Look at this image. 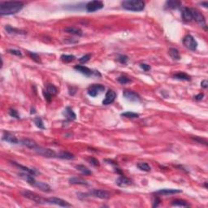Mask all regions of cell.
<instances>
[{"mask_svg":"<svg viewBox=\"0 0 208 208\" xmlns=\"http://www.w3.org/2000/svg\"><path fill=\"white\" fill-rule=\"evenodd\" d=\"M23 2L20 1H8L0 3V15L10 16L14 15L22 10L24 8Z\"/></svg>","mask_w":208,"mask_h":208,"instance_id":"cell-1","label":"cell"},{"mask_svg":"<svg viewBox=\"0 0 208 208\" xmlns=\"http://www.w3.org/2000/svg\"><path fill=\"white\" fill-rule=\"evenodd\" d=\"M124 9L131 11H141L145 8V3L141 0H125L121 3Z\"/></svg>","mask_w":208,"mask_h":208,"instance_id":"cell-2","label":"cell"},{"mask_svg":"<svg viewBox=\"0 0 208 208\" xmlns=\"http://www.w3.org/2000/svg\"><path fill=\"white\" fill-rule=\"evenodd\" d=\"M84 198L87 197V196H91V197H94V198H101V199H108L111 197L110 193L107 190H92L90 192L88 193H83Z\"/></svg>","mask_w":208,"mask_h":208,"instance_id":"cell-3","label":"cell"},{"mask_svg":"<svg viewBox=\"0 0 208 208\" xmlns=\"http://www.w3.org/2000/svg\"><path fill=\"white\" fill-rule=\"evenodd\" d=\"M183 44L185 45L186 48H188L190 50H193V51L196 50L197 47H198V42L195 40L194 37L190 34H188L183 38Z\"/></svg>","mask_w":208,"mask_h":208,"instance_id":"cell-4","label":"cell"},{"mask_svg":"<svg viewBox=\"0 0 208 208\" xmlns=\"http://www.w3.org/2000/svg\"><path fill=\"white\" fill-rule=\"evenodd\" d=\"M192 13H193V21H195L197 23L203 27L204 29L206 30V20L205 17L203 14L197 9L192 8Z\"/></svg>","mask_w":208,"mask_h":208,"instance_id":"cell-5","label":"cell"},{"mask_svg":"<svg viewBox=\"0 0 208 208\" xmlns=\"http://www.w3.org/2000/svg\"><path fill=\"white\" fill-rule=\"evenodd\" d=\"M74 69L77 71V72H79L80 73H81V74L85 75L86 76H91L93 75L101 76V74L99 73V71L91 70L90 68L85 67V66H82V65H76L75 67H74Z\"/></svg>","mask_w":208,"mask_h":208,"instance_id":"cell-6","label":"cell"},{"mask_svg":"<svg viewBox=\"0 0 208 208\" xmlns=\"http://www.w3.org/2000/svg\"><path fill=\"white\" fill-rule=\"evenodd\" d=\"M34 151L37 154H39V155L47 157V158H55V157H57V154L55 153V151L51 150V149L43 148V147H41V146H37L34 150Z\"/></svg>","mask_w":208,"mask_h":208,"instance_id":"cell-7","label":"cell"},{"mask_svg":"<svg viewBox=\"0 0 208 208\" xmlns=\"http://www.w3.org/2000/svg\"><path fill=\"white\" fill-rule=\"evenodd\" d=\"M103 3L102 1H98V0L89 2V3H86V11L88 12H94V11H97L101 10L102 8H103Z\"/></svg>","mask_w":208,"mask_h":208,"instance_id":"cell-8","label":"cell"},{"mask_svg":"<svg viewBox=\"0 0 208 208\" xmlns=\"http://www.w3.org/2000/svg\"><path fill=\"white\" fill-rule=\"evenodd\" d=\"M105 90V87L101 84H94L88 88L87 93L89 96L96 97L99 94L102 93Z\"/></svg>","mask_w":208,"mask_h":208,"instance_id":"cell-9","label":"cell"},{"mask_svg":"<svg viewBox=\"0 0 208 208\" xmlns=\"http://www.w3.org/2000/svg\"><path fill=\"white\" fill-rule=\"evenodd\" d=\"M45 203H48V204H53V205H57L63 207H68V206H72L70 203L66 202L65 200H63L61 198H49L45 199Z\"/></svg>","mask_w":208,"mask_h":208,"instance_id":"cell-10","label":"cell"},{"mask_svg":"<svg viewBox=\"0 0 208 208\" xmlns=\"http://www.w3.org/2000/svg\"><path fill=\"white\" fill-rule=\"evenodd\" d=\"M22 194L24 195V197L29 198L30 200L34 201L37 203H42V202L45 203V199H43L42 198H41L37 193H36L32 192V191H29V190H24L22 192Z\"/></svg>","mask_w":208,"mask_h":208,"instance_id":"cell-11","label":"cell"},{"mask_svg":"<svg viewBox=\"0 0 208 208\" xmlns=\"http://www.w3.org/2000/svg\"><path fill=\"white\" fill-rule=\"evenodd\" d=\"M123 96L126 99L132 102H138L141 100L140 96L136 92L132 90H125L123 93Z\"/></svg>","mask_w":208,"mask_h":208,"instance_id":"cell-12","label":"cell"},{"mask_svg":"<svg viewBox=\"0 0 208 208\" xmlns=\"http://www.w3.org/2000/svg\"><path fill=\"white\" fill-rule=\"evenodd\" d=\"M115 183L118 186L120 187H126V186H128V185H131L133 184V181L132 180H130L129 178L125 177L121 175L120 177H118L115 180Z\"/></svg>","mask_w":208,"mask_h":208,"instance_id":"cell-13","label":"cell"},{"mask_svg":"<svg viewBox=\"0 0 208 208\" xmlns=\"http://www.w3.org/2000/svg\"><path fill=\"white\" fill-rule=\"evenodd\" d=\"M115 98H116L115 92L114 90H112V89H109L107 92V94H106L105 99L102 101V104L103 105H109V104L112 103L115 101Z\"/></svg>","mask_w":208,"mask_h":208,"instance_id":"cell-14","label":"cell"},{"mask_svg":"<svg viewBox=\"0 0 208 208\" xmlns=\"http://www.w3.org/2000/svg\"><path fill=\"white\" fill-rule=\"evenodd\" d=\"M181 16H182V19H183L185 21H186V22L192 21H193L192 8H186V7L182 8Z\"/></svg>","mask_w":208,"mask_h":208,"instance_id":"cell-15","label":"cell"},{"mask_svg":"<svg viewBox=\"0 0 208 208\" xmlns=\"http://www.w3.org/2000/svg\"><path fill=\"white\" fill-rule=\"evenodd\" d=\"M63 115L66 118V120H68V121L75 120L76 119V115L75 112H73V110L70 107H67L65 108L63 112Z\"/></svg>","mask_w":208,"mask_h":208,"instance_id":"cell-16","label":"cell"},{"mask_svg":"<svg viewBox=\"0 0 208 208\" xmlns=\"http://www.w3.org/2000/svg\"><path fill=\"white\" fill-rule=\"evenodd\" d=\"M182 193V190H175V189H163V190L156 191L155 193L156 194L164 195V196H168V195L177 194V193Z\"/></svg>","mask_w":208,"mask_h":208,"instance_id":"cell-17","label":"cell"},{"mask_svg":"<svg viewBox=\"0 0 208 208\" xmlns=\"http://www.w3.org/2000/svg\"><path fill=\"white\" fill-rule=\"evenodd\" d=\"M2 139L7 141V142L11 143V144H18V143H20V141L17 139L16 136H14L10 133H8V132H5L3 133Z\"/></svg>","mask_w":208,"mask_h":208,"instance_id":"cell-18","label":"cell"},{"mask_svg":"<svg viewBox=\"0 0 208 208\" xmlns=\"http://www.w3.org/2000/svg\"><path fill=\"white\" fill-rule=\"evenodd\" d=\"M11 164H12L13 165H15L16 167H19L20 169H21V170L24 171L25 172H27V173H29V174L33 175L34 177L39 173V172L37 171L36 169L29 168V167H28L23 166V165H21V164H19L18 163H16V162H11Z\"/></svg>","mask_w":208,"mask_h":208,"instance_id":"cell-19","label":"cell"},{"mask_svg":"<svg viewBox=\"0 0 208 208\" xmlns=\"http://www.w3.org/2000/svg\"><path fill=\"white\" fill-rule=\"evenodd\" d=\"M20 142H21V145H23V146H26V147H28L29 149H32L34 151L38 146L34 141L31 140V139H28V138H23L22 140L20 141Z\"/></svg>","mask_w":208,"mask_h":208,"instance_id":"cell-20","label":"cell"},{"mask_svg":"<svg viewBox=\"0 0 208 208\" xmlns=\"http://www.w3.org/2000/svg\"><path fill=\"white\" fill-rule=\"evenodd\" d=\"M5 29L6 31L10 34H22V35H25L27 34L25 31L21 30V29H16V28H13L12 26L11 25H6Z\"/></svg>","mask_w":208,"mask_h":208,"instance_id":"cell-21","label":"cell"},{"mask_svg":"<svg viewBox=\"0 0 208 208\" xmlns=\"http://www.w3.org/2000/svg\"><path fill=\"white\" fill-rule=\"evenodd\" d=\"M64 31L68 33V34L77 35V36H82V34H82V30L81 29L76 28V27H73V26H69V27L65 28Z\"/></svg>","mask_w":208,"mask_h":208,"instance_id":"cell-22","label":"cell"},{"mask_svg":"<svg viewBox=\"0 0 208 208\" xmlns=\"http://www.w3.org/2000/svg\"><path fill=\"white\" fill-rule=\"evenodd\" d=\"M68 181H69V183L72 184V185H88V183H87L86 180H85L82 179V178H80V177H71V178H69V180H68Z\"/></svg>","mask_w":208,"mask_h":208,"instance_id":"cell-23","label":"cell"},{"mask_svg":"<svg viewBox=\"0 0 208 208\" xmlns=\"http://www.w3.org/2000/svg\"><path fill=\"white\" fill-rule=\"evenodd\" d=\"M34 187L37 188L38 190H40L41 191H43V192H50L51 190V188L49 185L41 181H37Z\"/></svg>","mask_w":208,"mask_h":208,"instance_id":"cell-24","label":"cell"},{"mask_svg":"<svg viewBox=\"0 0 208 208\" xmlns=\"http://www.w3.org/2000/svg\"><path fill=\"white\" fill-rule=\"evenodd\" d=\"M58 158L62 159H67V160H71L74 159V155L73 154L69 153L68 151H61L57 154Z\"/></svg>","mask_w":208,"mask_h":208,"instance_id":"cell-25","label":"cell"},{"mask_svg":"<svg viewBox=\"0 0 208 208\" xmlns=\"http://www.w3.org/2000/svg\"><path fill=\"white\" fill-rule=\"evenodd\" d=\"M168 54L173 60H180V55L179 50L177 49H176V48H171V49H169Z\"/></svg>","mask_w":208,"mask_h":208,"instance_id":"cell-26","label":"cell"},{"mask_svg":"<svg viewBox=\"0 0 208 208\" xmlns=\"http://www.w3.org/2000/svg\"><path fill=\"white\" fill-rule=\"evenodd\" d=\"M174 79L180 81H190V76L185 73H178L173 76Z\"/></svg>","mask_w":208,"mask_h":208,"instance_id":"cell-27","label":"cell"},{"mask_svg":"<svg viewBox=\"0 0 208 208\" xmlns=\"http://www.w3.org/2000/svg\"><path fill=\"white\" fill-rule=\"evenodd\" d=\"M167 8L169 9H177L180 7V2H178V1H173V0H171V1H167L166 5H165Z\"/></svg>","mask_w":208,"mask_h":208,"instance_id":"cell-28","label":"cell"},{"mask_svg":"<svg viewBox=\"0 0 208 208\" xmlns=\"http://www.w3.org/2000/svg\"><path fill=\"white\" fill-rule=\"evenodd\" d=\"M172 205L175 206H184V207L190 206V204L186 201L182 200V199H176V200L172 201Z\"/></svg>","mask_w":208,"mask_h":208,"instance_id":"cell-29","label":"cell"},{"mask_svg":"<svg viewBox=\"0 0 208 208\" xmlns=\"http://www.w3.org/2000/svg\"><path fill=\"white\" fill-rule=\"evenodd\" d=\"M76 170H78V171H80V172H81L82 174L85 175V176H89V175L92 174V172H91L89 168H87V167L84 166V165H76Z\"/></svg>","mask_w":208,"mask_h":208,"instance_id":"cell-30","label":"cell"},{"mask_svg":"<svg viewBox=\"0 0 208 208\" xmlns=\"http://www.w3.org/2000/svg\"><path fill=\"white\" fill-rule=\"evenodd\" d=\"M48 94H50L51 96H54V95H56L58 93L57 88L55 87L53 84H48L47 86V89H46Z\"/></svg>","mask_w":208,"mask_h":208,"instance_id":"cell-31","label":"cell"},{"mask_svg":"<svg viewBox=\"0 0 208 208\" xmlns=\"http://www.w3.org/2000/svg\"><path fill=\"white\" fill-rule=\"evenodd\" d=\"M137 166L140 170L141 171H144V172H150L151 171V167L147 163H145V162H140L137 164Z\"/></svg>","mask_w":208,"mask_h":208,"instance_id":"cell-32","label":"cell"},{"mask_svg":"<svg viewBox=\"0 0 208 208\" xmlns=\"http://www.w3.org/2000/svg\"><path fill=\"white\" fill-rule=\"evenodd\" d=\"M61 60L65 63H70L75 60L76 57L73 55H62L60 57Z\"/></svg>","mask_w":208,"mask_h":208,"instance_id":"cell-33","label":"cell"},{"mask_svg":"<svg viewBox=\"0 0 208 208\" xmlns=\"http://www.w3.org/2000/svg\"><path fill=\"white\" fill-rule=\"evenodd\" d=\"M121 115L124 117L129 118V119H135V118H138V117H139V114H138V113H134V112H124V113L121 114Z\"/></svg>","mask_w":208,"mask_h":208,"instance_id":"cell-34","label":"cell"},{"mask_svg":"<svg viewBox=\"0 0 208 208\" xmlns=\"http://www.w3.org/2000/svg\"><path fill=\"white\" fill-rule=\"evenodd\" d=\"M34 124H35V125H36L37 127L39 128L40 129H45L44 124H43V121H42V120L41 119V118L36 117V118H34Z\"/></svg>","mask_w":208,"mask_h":208,"instance_id":"cell-35","label":"cell"},{"mask_svg":"<svg viewBox=\"0 0 208 208\" xmlns=\"http://www.w3.org/2000/svg\"><path fill=\"white\" fill-rule=\"evenodd\" d=\"M117 81H118V82H120V84H122V85H125V84L130 82L131 80H130L129 78L126 77V76H119V77L117 78Z\"/></svg>","mask_w":208,"mask_h":208,"instance_id":"cell-36","label":"cell"},{"mask_svg":"<svg viewBox=\"0 0 208 208\" xmlns=\"http://www.w3.org/2000/svg\"><path fill=\"white\" fill-rule=\"evenodd\" d=\"M91 59V55L90 54H86V55H83L82 57H81L79 59V62L81 63H86L88 61H89V60Z\"/></svg>","mask_w":208,"mask_h":208,"instance_id":"cell-37","label":"cell"},{"mask_svg":"<svg viewBox=\"0 0 208 208\" xmlns=\"http://www.w3.org/2000/svg\"><path fill=\"white\" fill-rule=\"evenodd\" d=\"M118 61H119L120 63H122V64H126L128 63V57L127 55H120V56L118 57Z\"/></svg>","mask_w":208,"mask_h":208,"instance_id":"cell-38","label":"cell"},{"mask_svg":"<svg viewBox=\"0 0 208 208\" xmlns=\"http://www.w3.org/2000/svg\"><path fill=\"white\" fill-rule=\"evenodd\" d=\"M8 114L10 115L11 117H14V118H16V119H20V115H19L17 111L13 108H10L9 111H8Z\"/></svg>","mask_w":208,"mask_h":208,"instance_id":"cell-39","label":"cell"},{"mask_svg":"<svg viewBox=\"0 0 208 208\" xmlns=\"http://www.w3.org/2000/svg\"><path fill=\"white\" fill-rule=\"evenodd\" d=\"M8 53H10V54H11V55H16V56H18V57H22V56H23V55H22V53H21V50H18L10 49V50H8Z\"/></svg>","mask_w":208,"mask_h":208,"instance_id":"cell-40","label":"cell"},{"mask_svg":"<svg viewBox=\"0 0 208 208\" xmlns=\"http://www.w3.org/2000/svg\"><path fill=\"white\" fill-rule=\"evenodd\" d=\"M29 56H30V57L34 60V61H36L37 63H41V61H40V58H39L37 54L34 53V52L29 51Z\"/></svg>","mask_w":208,"mask_h":208,"instance_id":"cell-41","label":"cell"},{"mask_svg":"<svg viewBox=\"0 0 208 208\" xmlns=\"http://www.w3.org/2000/svg\"><path fill=\"white\" fill-rule=\"evenodd\" d=\"M88 160H89V164H90L91 165H93V166H94V167H99V161L98 160V159H95V158L91 157V158H89Z\"/></svg>","mask_w":208,"mask_h":208,"instance_id":"cell-42","label":"cell"},{"mask_svg":"<svg viewBox=\"0 0 208 208\" xmlns=\"http://www.w3.org/2000/svg\"><path fill=\"white\" fill-rule=\"evenodd\" d=\"M140 67L141 68H142L145 72H148L149 70H151V66L148 64H146V63H141Z\"/></svg>","mask_w":208,"mask_h":208,"instance_id":"cell-43","label":"cell"},{"mask_svg":"<svg viewBox=\"0 0 208 208\" xmlns=\"http://www.w3.org/2000/svg\"><path fill=\"white\" fill-rule=\"evenodd\" d=\"M160 203V199L158 197H155L154 198V203H153V207H157Z\"/></svg>","mask_w":208,"mask_h":208,"instance_id":"cell-44","label":"cell"},{"mask_svg":"<svg viewBox=\"0 0 208 208\" xmlns=\"http://www.w3.org/2000/svg\"><path fill=\"white\" fill-rule=\"evenodd\" d=\"M43 94H44V97H45V99H46V100H47L48 102H50L51 98H52L51 95H50V94H48L46 90L43 91Z\"/></svg>","mask_w":208,"mask_h":208,"instance_id":"cell-45","label":"cell"},{"mask_svg":"<svg viewBox=\"0 0 208 208\" xmlns=\"http://www.w3.org/2000/svg\"><path fill=\"white\" fill-rule=\"evenodd\" d=\"M203 97H204V94H203V93H201V94L194 96V99L195 100H197V101H200V100H202V99H203Z\"/></svg>","mask_w":208,"mask_h":208,"instance_id":"cell-46","label":"cell"},{"mask_svg":"<svg viewBox=\"0 0 208 208\" xmlns=\"http://www.w3.org/2000/svg\"><path fill=\"white\" fill-rule=\"evenodd\" d=\"M201 86H202V88L203 89H206L208 87V82L206 80H203L202 82H201Z\"/></svg>","mask_w":208,"mask_h":208,"instance_id":"cell-47","label":"cell"},{"mask_svg":"<svg viewBox=\"0 0 208 208\" xmlns=\"http://www.w3.org/2000/svg\"><path fill=\"white\" fill-rule=\"evenodd\" d=\"M201 5L204 6V8H206L208 7V3L207 2H203V3H201Z\"/></svg>","mask_w":208,"mask_h":208,"instance_id":"cell-48","label":"cell"},{"mask_svg":"<svg viewBox=\"0 0 208 208\" xmlns=\"http://www.w3.org/2000/svg\"><path fill=\"white\" fill-rule=\"evenodd\" d=\"M206 184H207V182H205V184H204V186H205L206 189H207V185Z\"/></svg>","mask_w":208,"mask_h":208,"instance_id":"cell-49","label":"cell"}]
</instances>
